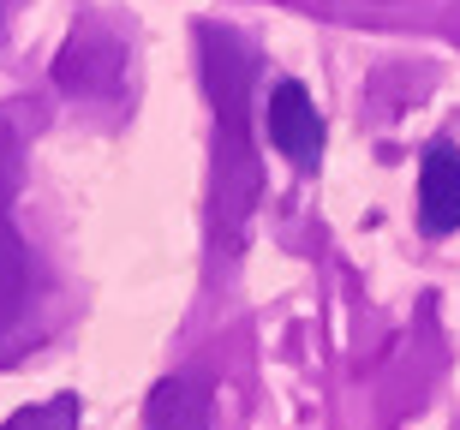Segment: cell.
<instances>
[{
    "label": "cell",
    "mask_w": 460,
    "mask_h": 430,
    "mask_svg": "<svg viewBox=\"0 0 460 430\" xmlns=\"http://www.w3.org/2000/svg\"><path fill=\"white\" fill-rule=\"evenodd\" d=\"M54 84L66 96H119V84H126V42L108 24L72 31V42L54 60Z\"/></svg>",
    "instance_id": "2"
},
{
    "label": "cell",
    "mask_w": 460,
    "mask_h": 430,
    "mask_svg": "<svg viewBox=\"0 0 460 430\" xmlns=\"http://www.w3.org/2000/svg\"><path fill=\"white\" fill-rule=\"evenodd\" d=\"M263 132H270V144L288 162H299V168H317V155H323V120H317V102L305 96V84H275L270 90V108H263Z\"/></svg>",
    "instance_id": "3"
},
{
    "label": "cell",
    "mask_w": 460,
    "mask_h": 430,
    "mask_svg": "<svg viewBox=\"0 0 460 430\" xmlns=\"http://www.w3.org/2000/svg\"><path fill=\"white\" fill-rule=\"evenodd\" d=\"M209 407H216V389L198 371H180V377L155 382L150 407H144V430H204Z\"/></svg>",
    "instance_id": "6"
},
{
    "label": "cell",
    "mask_w": 460,
    "mask_h": 430,
    "mask_svg": "<svg viewBox=\"0 0 460 430\" xmlns=\"http://www.w3.org/2000/svg\"><path fill=\"white\" fill-rule=\"evenodd\" d=\"M419 222L437 240L460 227V150L455 144H430L425 150V168H419Z\"/></svg>",
    "instance_id": "5"
},
{
    "label": "cell",
    "mask_w": 460,
    "mask_h": 430,
    "mask_svg": "<svg viewBox=\"0 0 460 430\" xmlns=\"http://www.w3.org/2000/svg\"><path fill=\"white\" fill-rule=\"evenodd\" d=\"M204 54V90L216 102V197H209V233L216 251H234L245 233V215L257 204V150H252V72L257 54L227 24L198 31Z\"/></svg>",
    "instance_id": "1"
},
{
    "label": "cell",
    "mask_w": 460,
    "mask_h": 430,
    "mask_svg": "<svg viewBox=\"0 0 460 430\" xmlns=\"http://www.w3.org/2000/svg\"><path fill=\"white\" fill-rule=\"evenodd\" d=\"M78 413H84L78 395H54V400H42V407H18L0 430H78Z\"/></svg>",
    "instance_id": "7"
},
{
    "label": "cell",
    "mask_w": 460,
    "mask_h": 430,
    "mask_svg": "<svg viewBox=\"0 0 460 430\" xmlns=\"http://www.w3.org/2000/svg\"><path fill=\"white\" fill-rule=\"evenodd\" d=\"M31 299V245L13 227V162L0 155V335L24 317Z\"/></svg>",
    "instance_id": "4"
}]
</instances>
